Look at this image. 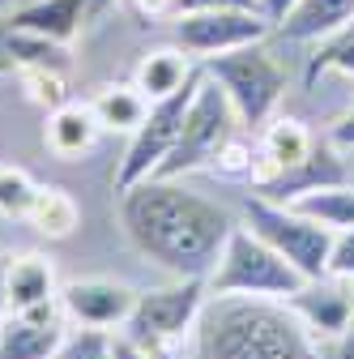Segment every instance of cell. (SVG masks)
<instances>
[{
  "label": "cell",
  "mask_w": 354,
  "mask_h": 359,
  "mask_svg": "<svg viewBox=\"0 0 354 359\" xmlns=\"http://www.w3.org/2000/svg\"><path fill=\"white\" fill-rule=\"evenodd\" d=\"M120 222L128 244L171 278H209L235 227V218L218 201L158 175L120 193Z\"/></svg>",
  "instance_id": "6da1fadb"
},
{
  "label": "cell",
  "mask_w": 354,
  "mask_h": 359,
  "mask_svg": "<svg viewBox=\"0 0 354 359\" xmlns=\"http://www.w3.org/2000/svg\"><path fill=\"white\" fill-rule=\"evenodd\" d=\"M192 359H320L286 299L209 295L192 330Z\"/></svg>",
  "instance_id": "7a4b0ae2"
},
{
  "label": "cell",
  "mask_w": 354,
  "mask_h": 359,
  "mask_svg": "<svg viewBox=\"0 0 354 359\" xmlns=\"http://www.w3.org/2000/svg\"><path fill=\"white\" fill-rule=\"evenodd\" d=\"M264 43H252V48L201 60V69L222 86V95L231 99V107H235V116H239V124L248 133H260L264 120L278 116V107L286 99V81H290L286 65L264 48Z\"/></svg>",
  "instance_id": "3957f363"
},
{
  "label": "cell",
  "mask_w": 354,
  "mask_h": 359,
  "mask_svg": "<svg viewBox=\"0 0 354 359\" xmlns=\"http://www.w3.org/2000/svg\"><path fill=\"white\" fill-rule=\"evenodd\" d=\"M307 278L299 269L274 252L252 227H231L222 252H218V265L209 269L205 291L209 295H260V299H286L303 287Z\"/></svg>",
  "instance_id": "277c9868"
},
{
  "label": "cell",
  "mask_w": 354,
  "mask_h": 359,
  "mask_svg": "<svg viewBox=\"0 0 354 359\" xmlns=\"http://www.w3.org/2000/svg\"><path fill=\"white\" fill-rule=\"evenodd\" d=\"M239 128H243V124H239L231 99L222 95V86H218V81L201 69L197 95H192V103H188V111H184V128H180V137H175L171 154L162 158V167H158L154 175H158V180H184V175H192V171H209Z\"/></svg>",
  "instance_id": "5b68a950"
},
{
  "label": "cell",
  "mask_w": 354,
  "mask_h": 359,
  "mask_svg": "<svg viewBox=\"0 0 354 359\" xmlns=\"http://www.w3.org/2000/svg\"><path fill=\"white\" fill-rule=\"evenodd\" d=\"M205 299H209L205 278H175L171 287L137 291L132 317L124 321L120 338H128V342H137L141 351L167 359L184 338H192V330H197V321H201Z\"/></svg>",
  "instance_id": "8992f818"
},
{
  "label": "cell",
  "mask_w": 354,
  "mask_h": 359,
  "mask_svg": "<svg viewBox=\"0 0 354 359\" xmlns=\"http://www.w3.org/2000/svg\"><path fill=\"white\" fill-rule=\"evenodd\" d=\"M243 227H252L274 252H282L303 278H320L329 274V252H333V236L325 222L299 214L295 205L269 201V197H248L243 201Z\"/></svg>",
  "instance_id": "52a82bcc"
},
{
  "label": "cell",
  "mask_w": 354,
  "mask_h": 359,
  "mask_svg": "<svg viewBox=\"0 0 354 359\" xmlns=\"http://www.w3.org/2000/svg\"><path fill=\"white\" fill-rule=\"evenodd\" d=\"M197 81H201V69L192 73V81H188L184 90H175L171 99L150 103L141 128L128 133V150H124V158H120V167H115V180H111L115 193L132 189L137 180H150V175L162 167V158L171 154L175 137H180V128H184V111H188V103H192V95H197Z\"/></svg>",
  "instance_id": "ba28073f"
},
{
  "label": "cell",
  "mask_w": 354,
  "mask_h": 359,
  "mask_svg": "<svg viewBox=\"0 0 354 359\" xmlns=\"http://www.w3.org/2000/svg\"><path fill=\"white\" fill-rule=\"evenodd\" d=\"M171 39L192 60H209L222 52H239L252 43L274 39V22L260 9H201V13H175Z\"/></svg>",
  "instance_id": "9c48e42d"
},
{
  "label": "cell",
  "mask_w": 354,
  "mask_h": 359,
  "mask_svg": "<svg viewBox=\"0 0 354 359\" xmlns=\"http://www.w3.org/2000/svg\"><path fill=\"white\" fill-rule=\"evenodd\" d=\"M286 308L316 342H346L354 334V283L337 274L307 278L295 295H286Z\"/></svg>",
  "instance_id": "30bf717a"
},
{
  "label": "cell",
  "mask_w": 354,
  "mask_h": 359,
  "mask_svg": "<svg viewBox=\"0 0 354 359\" xmlns=\"http://www.w3.org/2000/svg\"><path fill=\"white\" fill-rule=\"evenodd\" d=\"M137 291L115 278H73L60 287V312L73 325H90V330H124L132 317Z\"/></svg>",
  "instance_id": "8fae6325"
},
{
  "label": "cell",
  "mask_w": 354,
  "mask_h": 359,
  "mask_svg": "<svg viewBox=\"0 0 354 359\" xmlns=\"http://www.w3.org/2000/svg\"><path fill=\"white\" fill-rule=\"evenodd\" d=\"M316 137H312V128H307L299 116H274V120H264V128L256 133V163H252V193L264 189V184H274V180L282 171H290L295 163H303L307 154H312Z\"/></svg>",
  "instance_id": "7c38bea8"
},
{
  "label": "cell",
  "mask_w": 354,
  "mask_h": 359,
  "mask_svg": "<svg viewBox=\"0 0 354 359\" xmlns=\"http://www.w3.org/2000/svg\"><path fill=\"white\" fill-rule=\"evenodd\" d=\"M64 312H5L0 317V359H56L64 342Z\"/></svg>",
  "instance_id": "4fadbf2b"
},
{
  "label": "cell",
  "mask_w": 354,
  "mask_h": 359,
  "mask_svg": "<svg viewBox=\"0 0 354 359\" xmlns=\"http://www.w3.org/2000/svg\"><path fill=\"white\" fill-rule=\"evenodd\" d=\"M341 180H350L346 175V158H341V150L325 137H316V146H312V154H307L303 163H295L290 171H282L274 184H264V189H256V197H269V201H282V205H290V201H299L303 193H316V189H325V184H341Z\"/></svg>",
  "instance_id": "5bb4252c"
},
{
  "label": "cell",
  "mask_w": 354,
  "mask_h": 359,
  "mask_svg": "<svg viewBox=\"0 0 354 359\" xmlns=\"http://www.w3.org/2000/svg\"><path fill=\"white\" fill-rule=\"evenodd\" d=\"M60 308V283L48 257H9V312H52Z\"/></svg>",
  "instance_id": "9a60e30c"
},
{
  "label": "cell",
  "mask_w": 354,
  "mask_h": 359,
  "mask_svg": "<svg viewBox=\"0 0 354 359\" xmlns=\"http://www.w3.org/2000/svg\"><path fill=\"white\" fill-rule=\"evenodd\" d=\"M103 137V124L94 116L90 103H60L48 111V124H43V142H48V150L56 158H81L90 154L94 142Z\"/></svg>",
  "instance_id": "2e32d148"
},
{
  "label": "cell",
  "mask_w": 354,
  "mask_h": 359,
  "mask_svg": "<svg viewBox=\"0 0 354 359\" xmlns=\"http://www.w3.org/2000/svg\"><path fill=\"white\" fill-rule=\"evenodd\" d=\"M350 22H354V0H299L286 13V22L274 26V34L286 43H325L341 34Z\"/></svg>",
  "instance_id": "e0dca14e"
},
{
  "label": "cell",
  "mask_w": 354,
  "mask_h": 359,
  "mask_svg": "<svg viewBox=\"0 0 354 359\" xmlns=\"http://www.w3.org/2000/svg\"><path fill=\"white\" fill-rule=\"evenodd\" d=\"M197 69L201 65L184 48H154V52H146L137 60V69H132V86H137L150 103H158V99H171L175 90H184Z\"/></svg>",
  "instance_id": "ac0fdd59"
},
{
  "label": "cell",
  "mask_w": 354,
  "mask_h": 359,
  "mask_svg": "<svg viewBox=\"0 0 354 359\" xmlns=\"http://www.w3.org/2000/svg\"><path fill=\"white\" fill-rule=\"evenodd\" d=\"M81 18H85V0H26V5H17V13L9 18V26L48 34L56 43H69L81 30Z\"/></svg>",
  "instance_id": "d6986e66"
},
{
  "label": "cell",
  "mask_w": 354,
  "mask_h": 359,
  "mask_svg": "<svg viewBox=\"0 0 354 359\" xmlns=\"http://www.w3.org/2000/svg\"><path fill=\"white\" fill-rule=\"evenodd\" d=\"M26 222H30L38 236H48V240H69V236L81 227V205H77V197H73L69 189H60V184H38Z\"/></svg>",
  "instance_id": "ffe728a7"
},
{
  "label": "cell",
  "mask_w": 354,
  "mask_h": 359,
  "mask_svg": "<svg viewBox=\"0 0 354 359\" xmlns=\"http://www.w3.org/2000/svg\"><path fill=\"white\" fill-rule=\"evenodd\" d=\"M90 107H94L103 133H137L146 111H150V99L132 81H111L90 99Z\"/></svg>",
  "instance_id": "44dd1931"
},
{
  "label": "cell",
  "mask_w": 354,
  "mask_h": 359,
  "mask_svg": "<svg viewBox=\"0 0 354 359\" xmlns=\"http://www.w3.org/2000/svg\"><path fill=\"white\" fill-rule=\"evenodd\" d=\"M5 52L9 60H17L22 69H52V73H69V43H56L48 34H34V30H22V26H9V39H5Z\"/></svg>",
  "instance_id": "7402d4cb"
},
{
  "label": "cell",
  "mask_w": 354,
  "mask_h": 359,
  "mask_svg": "<svg viewBox=\"0 0 354 359\" xmlns=\"http://www.w3.org/2000/svg\"><path fill=\"white\" fill-rule=\"evenodd\" d=\"M299 214L325 222L329 231H350L354 227V184L341 180V184H325L316 193H303L299 201H290Z\"/></svg>",
  "instance_id": "603a6c76"
},
{
  "label": "cell",
  "mask_w": 354,
  "mask_h": 359,
  "mask_svg": "<svg viewBox=\"0 0 354 359\" xmlns=\"http://www.w3.org/2000/svg\"><path fill=\"white\" fill-rule=\"evenodd\" d=\"M325 73H337V77L354 81V30H341V34L316 43V52L307 56V65H303V81L316 86Z\"/></svg>",
  "instance_id": "cb8c5ba5"
},
{
  "label": "cell",
  "mask_w": 354,
  "mask_h": 359,
  "mask_svg": "<svg viewBox=\"0 0 354 359\" xmlns=\"http://www.w3.org/2000/svg\"><path fill=\"white\" fill-rule=\"evenodd\" d=\"M56 359H115V334L111 330L77 325L73 334H64Z\"/></svg>",
  "instance_id": "d4e9b609"
},
{
  "label": "cell",
  "mask_w": 354,
  "mask_h": 359,
  "mask_svg": "<svg viewBox=\"0 0 354 359\" xmlns=\"http://www.w3.org/2000/svg\"><path fill=\"white\" fill-rule=\"evenodd\" d=\"M38 184L22 171V167H0V214L5 218H26L34 205Z\"/></svg>",
  "instance_id": "484cf974"
},
{
  "label": "cell",
  "mask_w": 354,
  "mask_h": 359,
  "mask_svg": "<svg viewBox=\"0 0 354 359\" xmlns=\"http://www.w3.org/2000/svg\"><path fill=\"white\" fill-rule=\"evenodd\" d=\"M329 274L354 283V227L333 236V252H329Z\"/></svg>",
  "instance_id": "4316f807"
},
{
  "label": "cell",
  "mask_w": 354,
  "mask_h": 359,
  "mask_svg": "<svg viewBox=\"0 0 354 359\" xmlns=\"http://www.w3.org/2000/svg\"><path fill=\"white\" fill-rule=\"evenodd\" d=\"M329 142H333L341 154H354V99H350V107L329 124Z\"/></svg>",
  "instance_id": "83f0119b"
},
{
  "label": "cell",
  "mask_w": 354,
  "mask_h": 359,
  "mask_svg": "<svg viewBox=\"0 0 354 359\" xmlns=\"http://www.w3.org/2000/svg\"><path fill=\"white\" fill-rule=\"evenodd\" d=\"M175 13H201V9H256V0H171Z\"/></svg>",
  "instance_id": "f1b7e54d"
},
{
  "label": "cell",
  "mask_w": 354,
  "mask_h": 359,
  "mask_svg": "<svg viewBox=\"0 0 354 359\" xmlns=\"http://www.w3.org/2000/svg\"><path fill=\"white\" fill-rule=\"evenodd\" d=\"M295 5H299V0H256V9L269 18L274 26H278V22H286V13H290Z\"/></svg>",
  "instance_id": "f546056e"
},
{
  "label": "cell",
  "mask_w": 354,
  "mask_h": 359,
  "mask_svg": "<svg viewBox=\"0 0 354 359\" xmlns=\"http://www.w3.org/2000/svg\"><path fill=\"white\" fill-rule=\"evenodd\" d=\"M115 359H158V355L141 351L137 342H128V338H115Z\"/></svg>",
  "instance_id": "4dcf8cb0"
},
{
  "label": "cell",
  "mask_w": 354,
  "mask_h": 359,
  "mask_svg": "<svg viewBox=\"0 0 354 359\" xmlns=\"http://www.w3.org/2000/svg\"><path fill=\"white\" fill-rule=\"evenodd\" d=\"M9 312V257L0 252V317Z\"/></svg>",
  "instance_id": "1f68e13d"
},
{
  "label": "cell",
  "mask_w": 354,
  "mask_h": 359,
  "mask_svg": "<svg viewBox=\"0 0 354 359\" xmlns=\"http://www.w3.org/2000/svg\"><path fill=\"white\" fill-rule=\"evenodd\" d=\"M17 5H22V0H0V18H5V22H9V18L17 13Z\"/></svg>",
  "instance_id": "d6a6232c"
},
{
  "label": "cell",
  "mask_w": 354,
  "mask_h": 359,
  "mask_svg": "<svg viewBox=\"0 0 354 359\" xmlns=\"http://www.w3.org/2000/svg\"><path fill=\"white\" fill-rule=\"evenodd\" d=\"M346 30H354V22H350V26H346Z\"/></svg>",
  "instance_id": "836d02e7"
},
{
  "label": "cell",
  "mask_w": 354,
  "mask_h": 359,
  "mask_svg": "<svg viewBox=\"0 0 354 359\" xmlns=\"http://www.w3.org/2000/svg\"><path fill=\"white\" fill-rule=\"evenodd\" d=\"M22 5H26V0H22Z\"/></svg>",
  "instance_id": "e575fe53"
}]
</instances>
